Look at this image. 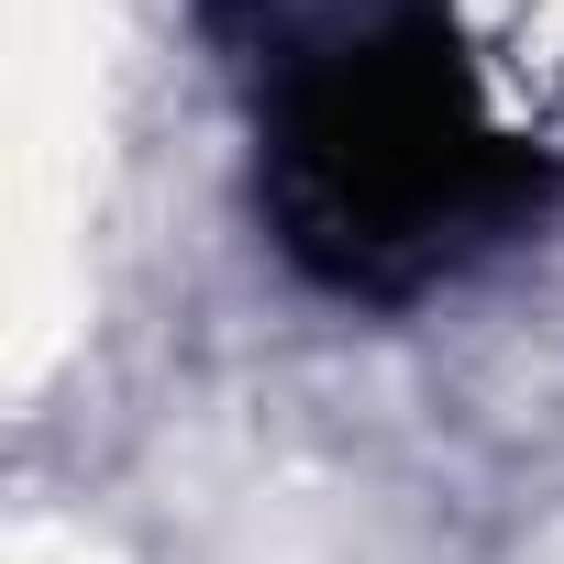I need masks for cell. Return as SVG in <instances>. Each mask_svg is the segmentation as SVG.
Instances as JSON below:
<instances>
[{"label":"cell","mask_w":564,"mask_h":564,"mask_svg":"<svg viewBox=\"0 0 564 564\" xmlns=\"http://www.w3.org/2000/svg\"><path fill=\"white\" fill-rule=\"evenodd\" d=\"M553 166L520 144L454 23L399 0L377 23H311L276 45L254 111V210L311 289L421 300L509 232H531Z\"/></svg>","instance_id":"1"}]
</instances>
